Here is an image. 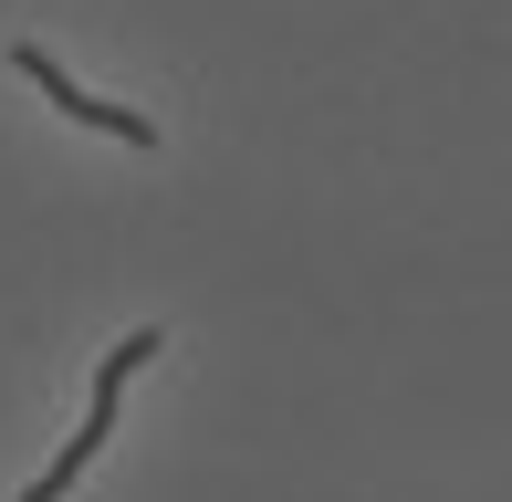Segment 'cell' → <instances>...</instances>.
<instances>
[{
  "mask_svg": "<svg viewBox=\"0 0 512 502\" xmlns=\"http://www.w3.org/2000/svg\"><path fill=\"white\" fill-rule=\"evenodd\" d=\"M157 346H168V335H157V325H136V335H126V346H115V356H105V367H95V408H84V429H74V440H63V461H53V471H42V482H32V492H21V502H63V492H74V482H84V471H95V450L115 440V387H126L136 367H147V356H157Z\"/></svg>",
  "mask_w": 512,
  "mask_h": 502,
  "instance_id": "6da1fadb",
  "label": "cell"
},
{
  "mask_svg": "<svg viewBox=\"0 0 512 502\" xmlns=\"http://www.w3.org/2000/svg\"><path fill=\"white\" fill-rule=\"evenodd\" d=\"M11 63H21V74H32V84H42V95H53V105H63V116H74V126H105V136H126V147H157V126H147V116H136V105H105V95H84V84H74V74H63V63H53V53H42V42H21V53H11Z\"/></svg>",
  "mask_w": 512,
  "mask_h": 502,
  "instance_id": "7a4b0ae2",
  "label": "cell"
}]
</instances>
